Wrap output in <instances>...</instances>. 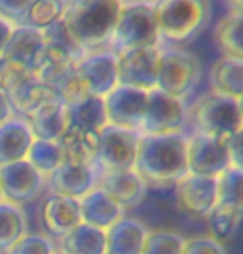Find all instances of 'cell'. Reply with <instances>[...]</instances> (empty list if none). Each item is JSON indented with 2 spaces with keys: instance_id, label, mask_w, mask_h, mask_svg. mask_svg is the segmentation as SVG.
<instances>
[{
  "instance_id": "obj_1",
  "label": "cell",
  "mask_w": 243,
  "mask_h": 254,
  "mask_svg": "<svg viewBox=\"0 0 243 254\" xmlns=\"http://www.w3.org/2000/svg\"><path fill=\"white\" fill-rule=\"evenodd\" d=\"M135 170L149 186H175L188 175V136L142 135Z\"/></svg>"
},
{
  "instance_id": "obj_2",
  "label": "cell",
  "mask_w": 243,
  "mask_h": 254,
  "mask_svg": "<svg viewBox=\"0 0 243 254\" xmlns=\"http://www.w3.org/2000/svg\"><path fill=\"white\" fill-rule=\"evenodd\" d=\"M122 0H65L64 23L83 54L110 50Z\"/></svg>"
},
{
  "instance_id": "obj_3",
  "label": "cell",
  "mask_w": 243,
  "mask_h": 254,
  "mask_svg": "<svg viewBox=\"0 0 243 254\" xmlns=\"http://www.w3.org/2000/svg\"><path fill=\"white\" fill-rule=\"evenodd\" d=\"M155 15L163 40L188 44L207 30L212 20V5L210 0H159Z\"/></svg>"
},
{
  "instance_id": "obj_4",
  "label": "cell",
  "mask_w": 243,
  "mask_h": 254,
  "mask_svg": "<svg viewBox=\"0 0 243 254\" xmlns=\"http://www.w3.org/2000/svg\"><path fill=\"white\" fill-rule=\"evenodd\" d=\"M195 133H203L228 141L243 127L240 108L235 98L218 92H208L200 97L188 110Z\"/></svg>"
},
{
  "instance_id": "obj_5",
  "label": "cell",
  "mask_w": 243,
  "mask_h": 254,
  "mask_svg": "<svg viewBox=\"0 0 243 254\" xmlns=\"http://www.w3.org/2000/svg\"><path fill=\"white\" fill-rule=\"evenodd\" d=\"M162 40L155 15V3L125 2L118 15L110 50L115 54L128 49L159 47Z\"/></svg>"
},
{
  "instance_id": "obj_6",
  "label": "cell",
  "mask_w": 243,
  "mask_h": 254,
  "mask_svg": "<svg viewBox=\"0 0 243 254\" xmlns=\"http://www.w3.org/2000/svg\"><path fill=\"white\" fill-rule=\"evenodd\" d=\"M202 80V64L198 57L183 49H165L160 54L157 88L185 100L195 92Z\"/></svg>"
},
{
  "instance_id": "obj_7",
  "label": "cell",
  "mask_w": 243,
  "mask_h": 254,
  "mask_svg": "<svg viewBox=\"0 0 243 254\" xmlns=\"http://www.w3.org/2000/svg\"><path fill=\"white\" fill-rule=\"evenodd\" d=\"M188 123V108L183 100L154 88L149 92V103L142 122L140 135H173L183 133Z\"/></svg>"
},
{
  "instance_id": "obj_8",
  "label": "cell",
  "mask_w": 243,
  "mask_h": 254,
  "mask_svg": "<svg viewBox=\"0 0 243 254\" xmlns=\"http://www.w3.org/2000/svg\"><path fill=\"white\" fill-rule=\"evenodd\" d=\"M97 165L103 173L108 171L133 170L137 163L138 146L142 135L138 131L125 130L120 127L107 125L100 131Z\"/></svg>"
},
{
  "instance_id": "obj_9",
  "label": "cell",
  "mask_w": 243,
  "mask_h": 254,
  "mask_svg": "<svg viewBox=\"0 0 243 254\" xmlns=\"http://www.w3.org/2000/svg\"><path fill=\"white\" fill-rule=\"evenodd\" d=\"M0 188L3 199L22 206L42 196L47 178L28 160H20L0 166Z\"/></svg>"
},
{
  "instance_id": "obj_10",
  "label": "cell",
  "mask_w": 243,
  "mask_h": 254,
  "mask_svg": "<svg viewBox=\"0 0 243 254\" xmlns=\"http://www.w3.org/2000/svg\"><path fill=\"white\" fill-rule=\"evenodd\" d=\"M160 54L162 50L159 47L118 52V85L140 88L145 92L157 88Z\"/></svg>"
},
{
  "instance_id": "obj_11",
  "label": "cell",
  "mask_w": 243,
  "mask_h": 254,
  "mask_svg": "<svg viewBox=\"0 0 243 254\" xmlns=\"http://www.w3.org/2000/svg\"><path fill=\"white\" fill-rule=\"evenodd\" d=\"M103 100H105L108 125L140 133L149 103V92L117 85Z\"/></svg>"
},
{
  "instance_id": "obj_12",
  "label": "cell",
  "mask_w": 243,
  "mask_h": 254,
  "mask_svg": "<svg viewBox=\"0 0 243 254\" xmlns=\"http://www.w3.org/2000/svg\"><path fill=\"white\" fill-rule=\"evenodd\" d=\"M230 166V151L225 140L203 133L188 136V173L218 178Z\"/></svg>"
},
{
  "instance_id": "obj_13",
  "label": "cell",
  "mask_w": 243,
  "mask_h": 254,
  "mask_svg": "<svg viewBox=\"0 0 243 254\" xmlns=\"http://www.w3.org/2000/svg\"><path fill=\"white\" fill-rule=\"evenodd\" d=\"M5 93L10 98V103L17 117L25 120L32 117L35 112H39L47 103L60 100L54 87L40 81L35 73L22 68L17 70L10 87L7 88Z\"/></svg>"
},
{
  "instance_id": "obj_14",
  "label": "cell",
  "mask_w": 243,
  "mask_h": 254,
  "mask_svg": "<svg viewBox=\"0 0 243 254\" xmlns=\"http://www.w3.org/2000/svg\"><path fill=\"white\" fill-rule=\"evenodd\" d=\"M180 208L195 218H208L218 204V178L188 173L175 185Z\"/></svg>"
},
{
  "instance_id": "obj_15",
  "label": "cell",
  "mask_w": 243,
  "mask_h": 254,
  "mask_svg": "<svg viewBox=\"0 0 243 254\" xmlns=\"http://www.w3.org/2000/svg\"><path fill=\"white\" fill-rule=\"evenodd\" d=\"M102 175L103 170L97 163H90V165L62 163L47 178V186L54 194L82 199L85 194L97 188Z\"/></svg>"
},
{
  "instance_id": "obj_16",
  "label": "cell",
  "mask_w": 243,
  "mask_h": 254,
  "mask_svg": "<svg viewBox=\"0 0 243 254\" xmlns=\"http://www.w3.org/2000/svg\"><path fill=\"white\" fill-rule=\"evenodd\" d=\"M77 70L90 95L105 98L118 85V62L113 50L90 52L79 59Z\"/></svg>"
},
{
  "instance_id": "obj_17",
  "label": "cell",
  "mask_w": 243,
  "mask_h": 254,
  "mask_svg": "<svg viewBox=\"0 0 243 254\" xmlns=\"http://www.w3.org/2000/svg\"><path fill=\"white\" fill-rule=\"evenodd\" d=\"M45 52V37L44 32L32 27H13L12 37L3 50L2 57L12 65L22 70L35 73L42 55Z\"/></svg>"
},
{
  "instance_id": "obj_18",
  "label": "cell",
  "mask_w": 243,
  "mask_h": 254,
  "mask_svg": "<svg viewBox=\"0 0 243 254\" xmlns=\"http://www.w3.org/2000/svg\"><path fill=\"white\" fill-rule=\"evenodd\" d=\"M98 188H102L108 196H112L123 209H128L135 208L144 201L149 185L133 168V170L103 173L98 181Z\"/></svg>"
},
{
  "instance_id": "obj_19",
  "label": "cell",
  "mask_w": 243,
  "mask_h": 254,
  "mask_svg": "<svg viewBox=\"0 0 243 254\" xmlns=\"http://www.w3.org/2000/svg\"><path fill=\"white\" fill-rule=\"evenodd\" d=\"M42 219H44L45 229L52 236H67L74 228H77L82 223L80 199L52 193L50 196H47L44 206H42Z\"/></svg>"
},
{
  "instance_id": "obj_20",
  "label": "cell",
  "mask_w": 243,
  "mask_h": 254,
  "mask_svg": "<svg viewBox=\"0 0 243 254\" xmlns=\"http://www.w3.org/2000/svg\"><path fill=\"white\" fill-rule=\"evenodd\" d=\"M35 136L25 118L13 117L0 125V166L27 160Z\"/></svg>"
},
{
  "instance_id": "obj_21",
  "label": "cell",
  "mask_w": 243,
  "mask_h": 254,
  "mask_svg": "<svg viewBox=\"0 0 243 254\" xmlns=\"http://www.w3.org/2000/svg\"><path fill=\"white\" fill-rule=\"evenodd\" d=\"M80 211L83 223L105 231L112 224L120 221L125 213V209L98 186L80 199Z\"/></svg>"
},
{
  "instance_id": "obj_22",
  "label": "cell",
  "mask_w": 243,
  "mask_h": 254,
  "mask_svg": "<svg viewBox=\"0 0 243 254\" xmlns=\"http://www.w3.org/2000/svg\"><path fill=\"white\" fill-rule=\"evenodd\" d=\"M147 234L149 231L144 223L123 216L107 229L105 254H142Z\"/></svg>"
},
{
  "instance_id": "obj_23",
  "label": "cell",
  "mask_w": 243,
  "mask_h": 254,
  "mask_svg": "<svg viewBox=\"0 0 243 254\" xmlns=\"http://www.w3.org/2000/svg\"><path fill=\"white\" fill-rule=\"evenodd\" d=\"M100 133L82 130L77 127H69L59 140V146L64 155V163H77V165H90L97 163L98 138Z\"/></svg>"
},
{
  "instance_id": "obj_24",
  "label": "cell",
  "mask_w": 243,
  "mask_h": 254,
  "mask_svg": "<svg viewBox=\"0 0 243 254\" xmlns=\"http://www.w3.org/2000/svg\"><path fill=\"white\" fill-rule=\"evenodd\" d=\"M27 122L30 125L35 140L59 141L69 128L67 105L62 100L50 102L45 107H42L39 112L33 113L32 117H28Z\"/></svg>"
},
{
  "instance_id": "obj_25",
  "label": "cell",
  "mask_w": 243,
  "mask_h": 254,
  "mask_svg": "<svg viewBox=\"0 0 243 254\" xmlns=\"http://www.w3.org/2000/svg\"><path fill=\"white\" fill-rule=\"evenodd\" d=\"M69 127L100 133L108 125L105 100L97 95H87L72 105H67Z\"/></svg>"
},
{
  "instance_id": "obj_26",
  "label": "cell",
  "mask_w": 243,
  "mask_h": 254,
  "mask_svg": "<svg viewBox=\"0 0 243 254\" xmlns=\"http://www.w3.org/2000/svg\"><path fill=\"white\" fill-rule=\"evenodd\" d=\"M212 90L238 100L243 95V60L223 55L212 66Z\"/></svg>"
},
{
  "instance_id": "obj_27",
  "label": "cell",
  "mask_w": 243,
  "mask_h": 254,
  "mask_svg": "<svg viewBox=\"0 0 243 254\" xmlns=\"http://www.w3.org/2000/svg\"><path fill=\"white\" fill-rule=\"evenodd\" d=\"M62 249L67 254H105L107 231L82 221L62 238Z\"/></svg>"
},
{
  "instance_id": "obj_28",
  "label": "cell",
  "mask_w": 243,
  "mask_h": 254,
  "mask_svg": "<svg viewBox=\"0 0 243 254\" xmlns=\"http://www.w3.org/2000/svg\"><path fill=\"white\" fill-rule=\"evenodd\" d=\"M79 59L80 57L74 55L70 50L62 49V47L57 45L45 44V52L35 70V75L40 81L54 87L67 71L77 65Z\"/></svg>"
},
{
  "instance_id": "obj_29",
  "label": "cell",
  "mask_w": 243,
  "mask_h": 254,
  "mask_svg": "<svg viewBox=\"0 0 243 254\" xmlns=\"http://www.w3.org/2000/svg\"><path fill=\"white\" fill-rule=\"evenodd\" d=\"M27 234V216L20 206L0 203V253H8Z\"/></svg>"
},
{
  "instance_id": "obj_30",
  "label": "cell",
  "mask_w": 243,
  "mask_h": 254,
  "mask_svg": "<svg viewBox=\"0 0 243 254\" xmlns=\"http://www.w3.org/2000/svg\"><path fill=\"white\" fill-rule=\"evenodd\" d=\"M215 42L223 55L243 60V12H230L217 23Z\"/></svg>"
},
{
  "instance_id": "obj_31",
  "label": "cell",
  "mask_w": 243,
  "mask_h": 254,
  "mask_svg": "<svg viewBox=\"0 0 243 254\" xmlns=\"http://www.w3.org/2000/svg\"><path fill=\"white\" fill-rule=\"evenodd\" d=\"M218 204L227 206L228 209L243 219V171L230 166L218 176Z\"/></svg>"
},
{
  "instance_id": "obj_32",
  "label": "cell",
  "mask_w": 243,
  "mask_h": 254,
  "mask_svg": "<svg viewBox=\"0 0 243 254\" xmlns=\"http://www.w3.org/2000/svg\"><path fill=\"white\" fill-rule=\"evenodd\" d=\"M65 15V0H33L25 17V27L44 32Z\"/></svg>"
},
{
  "instance_id": "obj_33",
  "label": "cell",
  "mask_w": 243,
  "mask_h": 254,
  "mask_svg": "<svg viewBox=\"0 0 243 254\" xmlns=\"http://www.w3.org/2000/svg\"><path fill=\"white\" fill-rule=\"evenodd\" d=\"M27 160L30 161L45 178H49L57 168L64 163V155H62L59 141L35 140L32 143L30 150H28Z\"/></svg>"
},
{
  "instance_id": "obj_34",
  "label": "cell",
  "mask_w": 243,
  "mask_h": 254,
  "mask_svg": "<svg viewBox=\"0 0 243 254\" xmlns=\"http://www.w3.org/2000/svg\"><path fill=\"white\" fill-rule=\"evenodd\" d=\"M185 239L173 231H150L142 254H183Z\"/></svg>"
},
{
  "instance_id": "obj_35",
  "label": "cell",
  "mask_w": 243,
  "mask_h": 254,
  "mask_svg": "<svg viewBox=\"0 0 243 254\" xmlns=\"http://www.w3.org/2000/svg\"><path fill=\"white\" fill-rule=\"evenodd\" d=\"M54 90L59 95V98L65 105H72L79 100L85 98L87 95H90L87 85L83 83L82 76H80L77 65L74 68H70L62 78L54 85Z\"/></svg>"
},
{
  "instance_id": "obj_36",
  "label": "cell",
  "mask_w": 243,
  "mask_h": 254,
  "mask_svg": "<svg viewBox=\"0 0 243 254\" xmlns=\"http://www.w3.org/2000/svg\"><path fill=\"white\" fill-rule=\"evenodd\" d=\"M240 223L242 218L235 211L228 209L227 206L222 204H217L215 209L208 214V226L212 229V236L217 238L218 241L232 238Z\"/></svg>"
},
{
  "instance_id": "obj_37",
  "label": "cell",
  "mask_w": 243,
  "mask_h": 254,
  "mask_svg": "<svg viewBox=\"0 0 243 254\" xmlns=\"http://www.w3.org/2000/svg\"><path fill=\"white\" fill-rule=\"evenodd\" d=\"M55 246L50 238L42 234H25L7 254H52Z\"/></svg>"
},
{
  "instance_id": "obj_38",
  "label": "cell",
  "mask_w": 243,
  "mask_h": 254,
  "mask_svg": "<svg viewBox=\"0 0 243 254\" xmlns=\"http://www.w3.org/2000/svg\"><path fill=\"white\" fill-rule=\"evenodd\" d=\"M33 0H0V18L12 27H22Z\"/></svg>"
},
{
  "instance_id": "obj_39",
  "label": "cell",
  "mask_w": 243,
  "mask_h": 254,
  "mask_svg": "<svg viewBox=\"0 0 243 254\" xmlns=\"http://www.w3.org/2000/svg\"><path fill=\"white\" fill-rule=\"evenodd\" d=\"M183 254H227V249L213 236H195L185 241Z\"/></svg>"
},
{
  "instance_id": "obj_40",
  "label": "cell",
  "mask_w": 243,
  "mask_h": 254,
  "mask_svg": "<svg viewBox=\"0 0 243 254\" xmlns=\"http://www.w3.org/2000/svg\"><path fill=\"white\" fill-rule=\"evenodd\" d=\"M227 143H228V151H230L232 166L243 171V127Z\"/></svg>"
},
{
  "instance_id": "obj_41",
  "label": "cell",
  "mask_w": 243,
  "mask_h": 254,
  "mask_svg": "<svg viewBox=\"0 0 243 254\" xmlns=\"http://www.w3.org/2000/svg\"><path fill=\"white\" fill-rule=\"evenodd\" d=\"M17 70H18V66L12 65L10 62H7L2 55H0V90L7 92V88L10 87Z\"/></svg>"
},
{
  "instance_id": "obj_42",
  "label": "cell",
  "mask_w": 243,
  "mask_h": 254,
  "mask_svg": "<svg viewBox=\"0 0 243 254\" xmlns=\"http://www.w3.org/2000/svg\"><path fill=\"white\" fill-rule=\"evenodd\" d=\"M13 117H15V112H13L10 98H8V95L3 90H0V125L5 123L7 120Z\"/></svg>"
},
{
  "instance_id": "obj_43",
  "label": "cell",
  "mask_w": 243,
  "mask_h": 254,
  "mask_svg": "<svg viewBox=\"0 0 243 254\" xmlns=\"http://www.w3.org/2000/svg\"><path fill=\"white\" fill-rule=\"evenodd\" d=\"M12 32H13V27L10 23L0 18V55L3 54V50H5L8 40H10V37H12Z\"/></svg>"
},
{
  "instance_id": "obj_44",
  "label": "cell",
  "mask_w": 243,
  "mask_h": 254,
  "mask_svg": "<svg viewBox=\"0 0 243 254\" xmlns=\"http://www.w3.org/2000/svg\"><path fill=\"white\" fill-rule=\"evenodd\" d=\"M232 12H243V0H228Z\"/></svg>"
},
{
  "instance_id": "obj_45",
  "label": "cell",
  "mask_w": 243,
  "mask_h": 254,
  "mask_svg": "<svg viewBox=\"0 0 243 254\" xmlns=\"http://www.w3.org/2000/svg\"><path fill=\"white\" fill-rule=\"evenodd\" d=\"M123 3L125 2H142V3H157L159 0H122Z\"/></svg>"
},
{
  "instance_id": "obj_46",
  "label": "cell",
  "mask_w": 243,
  "mask_h": 254,
  "mask_svg": "<svg viewBox=\"0 0 243 254\" xmlns=\"http://www.w3.org/2000/svg\"><path fill=\"white\" fill-rule=\"evenodd\" d=\"M237 102H238V108H240V115H242V122H243V95H242V97H240V98H238V100H237Z\"/></svg>"
},
{
  "instance_id": "obj_47",
  "label": "cell",
  "mask_w": 243,
  "mask_h": 254,
  "mask_svg": "<svg viewBox=\"0 0 243 254\" xmlns=\"http://www.w3.org/2000/svg\"><path fill=\"white\" fill-rule=\"evenodd\" d=\"M52 254H67V253H65V251H64V249H62V248H60V249H57V248H55V251L52 253Z\"/></svg>"
},
{
  "instance_id": "obj_48",
  "label": "cell",
  "mask_w": 243,
  "mask_h": 254,
  "mask_svg": "<svg viewBox=\"0 0 243 254\" xmlns=\"http://www.w3.org/2000/svg\"><path fill=\"white\" fill-rule=\"evenodd\" d=\"M3 201V194H2V188H0V203Z\"/></svg>"
}]
</instances>
